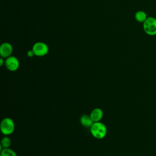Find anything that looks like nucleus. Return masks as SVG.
<instances>
[{
    "instance_id": "f257e3e1",
    "label": "nucleus",
    "mask_w": 156,
    "mask_h": 156,
    "mask_svg": "<svg viewBox=\"0 0 156 156\" xmlns=\"http://www.w3.org/2000/svg\"><path fill=\"white\" fill-rule=\"evenodd\" d=\"M90 129L91 135L94 138L99 140L104 138L107 133L106 126L101 121L93 122Z\"/></svg>"
},
{
    "instance_id": "f03ea898",
    "label": "nucleus",
    "mask_w": 156,
    "mask_h": 156,
    "mask_svg": "<svg viewBox=\"0 0 156 156\" xmlns=\"http://www.w3.org/2000/svg\"><path fill=\"white\" fill-rule=\"evenodd\" d=\"M15 128V122L10 118H5L1 122L0 129L1 133L5 136L11 135L14 132Z\"/></svg>"
},
{
    "instance_id": "7ed1b4c3",
    "label": "nucleus",
    "mask_w": 156,
    "mask_h": 156,
    "mask_svg": "<svg viewBox=\"0 0 156 156\" xmlns=\"http://www.w3.org/2000/svg\"><path fill=\"white\" fill-rule=\"evenodd\" d=\"M144 32L149 36L156 35V18L148 16L143 23Z\"/></svg>"
},
{
    "instance_id": "20e7f679",
    "label": "nucleus",
    "mask_w": 156,
    "mask_h": 156,
    "mask_svg": "<svg viewBox=\"0 0 156 156\" xmlns=\"http://www.w3.org/2000/svg\"><path fill=\"white\" fill-rule=\"evenodd\" d=\"M32 49L34 51L35 55L37 57L44 56L49 52V46L47 44L42 41L35 43Z\"/></svg>"
},
{
    "instance_id": "39448f33",
    "label": "nucleus",
    "mask_w": 156,
    "mask_h": 156,
    "mask_svg": "<svg viewBox=\"0 0 156 156\" xmlns=\"http://www.w3.org/2000/svg\"><path fill=\"white\" fill-rule=\"evenodd\" d=\"M5 66L10 71H15L20 67L18 58L13 55H10L5 59Z\"/></svg>"
},
{
    "instance_id": "423d86ee",
    "label": "nucleus",
    "mask_w": 156,
    "mask_h": 156,
    "mask_svg": "<svg viewBox=\"0 0 156 156\" xmlns=\"http://www.w3.org/2000/svg\"><path fill=\"white\" fill-rule=\"evenodd\" d=\"M13 52V46L9 42H4L0 46V55L4 58L12 55Z\"/></svg>"
},
{
    "instance_id": "0eeeda50",
    "label": "nucleus",
    "mask_w": 156,
    "mask_h": 156,
    "mask_svg": "<svg viewBox=\"0 0 156 156\" xmlns=\"http://www.w3.org/2000/svg\"><path fill=\"white\" fill-rule=\"evenodd\" d=\"M104 115L103 110L100 108H95L91 112L90 116L94 122L101 121Z\"/></svg>"
},
{
    "instance_id": "6e6552de",
    "label": "nucleus",
    "mask_w": 156,
    "mask_h": 156,
    "mask_svg": "<svg viewBox=\"0 0 156 156\" xmlns=\"http://www.w3.org/2000/svg\"><path fill=\"white\" fill-rule=\"evenodd\" d=\"M80 122L82 126L87 128H90L93 124V121L91 119L90 115L84 114L80 116Z\"/></svg>"
},
{
    "instance_id": "1a4fd4ad",
    "label": "nucleus",
    "mask_w": 156,
    "mask_h": 156,
    "mask_svg": "<svg viewBox=\"0 0 156 156\" xmlns=\"http://www.w3.org/2000/svg\"><path fill=\"white\" fill-rule=\"evenodd\" d=\"M147 17V13L143 10H138L135 13V19L138 23H143Z\"/></svg>"
},
{
    "instance_id": "9d476101",
    "label": "nucleus",
    "mask_w": 156,
    "mask_h": 156,
    "mask_svg": "<svg viewBox=\"0 0 156 156\" xmlns=\"http://www.w3.org/2000/svg\"><path fill=\"white\" fill-rule=\"evenodd\" d=\"M11 140L8 136H4L0 143V151L4 148H9L11 145Z\"/></svg>"
},
{
    "instance_id": "9b49d317",
    "label": "nucleus",
    "mask_w": 156,
    "mask_h": 156,
    "mask_svg": "<svg viewBox=\"0 0 156 156\" xmlns=\"http://www.w3.org/2000/svg\"><path fill=\"white\" fill-rule=\"evenodd\" d=\"M0 152V156H17L16 153L10 147L2 149Z\"/></svg>"
},
{
    "instance_id": "f8f14e48",
    "label": "nucleus",
    "mask_w": 156,
    "mask_h": 156,
    "mask_svg": "<svg viewBox=\"0 0 156 156\" xmlns=\"http://www.w3.org/2000/svg\"><path fill=\"white\" fill-rule=\"evenodd\" d=\"M27 55L28 57H32L33 56L35 55L34 52V51H32V49L29 50V51L27 52Z\"/></svg>"
},
{
    "instance_id": "ddd939ff",
    "label": "nucleus",
    "mask_w": 156,
    "mask_h": 156,
    "mask_svg": "<svg viewBox=\"0 0 156 156\" xmlns=\"http://www.w3.org/2000/svg\"><path fill=\"white\" fill-rule=\"evenodd\" d=\"M4 64H5L4 58L1 57V58H0V66H2Z\"/></svg>"
}]
</instances>
